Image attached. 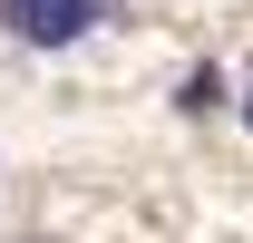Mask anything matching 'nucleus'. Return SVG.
Instances as JSON below:
<instances>
[{
	"label": "nucleus",
	"mask_w": 253,
	"mask_h": 243,
	"mask_svg": "<svg viewBox=\"0 0 253 243\" xmlns=\"http://www.w3.org/2000/svg\"><path fill=\"white\" fill-rule=\"evenodd\" d=\"M244 126H253V97H244Z\"/></svg>",
	"instance_id": "7ed1b4c3"
},
{
	"label": "nucleus",
	"mask_w": 253,
	"mask_h": 243,
	"mask_svg": "<svg viewBox=\"0 0 253 243\" xmlns=\"http://www.w3.org/2000/svg\"><path fill=\"white\" fill-rule=\"evenodd\" d=\"M0 20H10V39H30V49H68V39H88L107 20V0H0Z\"/></svg>",
	"instance_id": "f257e3e1"
},
{
	"label": "nucleus",
	"mask_w": 253,
	"mask_h": 243,
	"mask_svg": "<svg viewBox=\"0 0 253 243\" xmlns=\"http://www.w3.org/2000/svg\"><path fill=\"white\" fill-rule=\"evenodd\" d=\"M214 97H224V78H214V68H195L185 88H175V107H195V117H205V107H214Z\"/></svg>",
	"instance_id": "f03ea898"
}]
</instances>
